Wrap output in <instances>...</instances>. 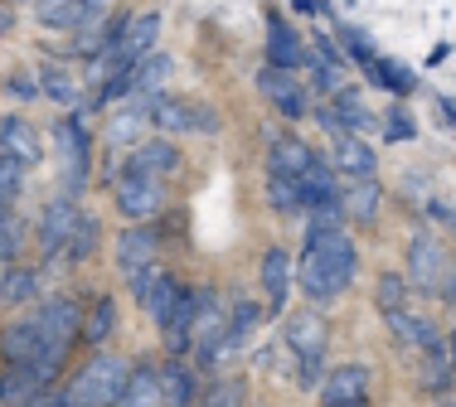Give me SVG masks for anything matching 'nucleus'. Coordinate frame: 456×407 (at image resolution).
Here are the masks:
<instances>
[{
	"instance_id": "nucleus-1",
	"label": "nucleus",
	"mask_w": 456,
	"mask_h": 407,
	"mask_svg": "<svg viewBox=\"0 0 456 407\" xmlns=\"http://www.w3.org/2000/svg\"><path fill=\"white\" fill-rule=\"evenodd\" d=\"M354 267H360V257L345 233H316V238H306V252L297 262V286L311 301H335L354 282Z\"/></svg>"
},
{
	"instance_id": "nucleus-2",
	"label": "nucleus",
	"mask_w": 456,
	"mask_h": 407,
	"mask_svg": "<svg viewBox=\"0 0 456 407\" xmlns=\"http://www.w3.org/2000/svg\"><path fill=\"white\" fill-rule=\"evenodd\" d=\"M126 379H132L126 359H117V355H107V349H97V355L83 363L78 373H73L69 398L78 403V407H117V398L126 393Z\"/></svg>"
},
{
	"instance_id": "nucleus-3",
	"label": "nucleus",
	"mask_w": 456,
	"mask_h": 407,
	"mask_svg": "<svg viewBox=\"0 0 456 407\" xmlns=\"http://www.w3.org/2000/svg\"><path fill=\"white\" fill-rule=\"evenodd\" d=\"M53 141H59V160H63V195L78 199L88 185V126L78 112H69L53 126Z\"/></svg>"
},
{
	"instance_id": "nucleus-4",
	"label": "nucleus",
	"mask_w": 456,
	"mask_h": 407,
	"mask_svg": "<svg viewBox=\"0 0 456 407\" xmlns=\"http://www.w3.org/2000/svg\"><path fill=\"white\" fill-rule=\"evenodd\" d=\"M112 204H117L122 219L146 223V219H156V213L166 209V189H160L156 175H136V170H126V175L112 185Z\"/></svg>"
},
{
	"instance_id": "nucleus-5",
	"label": "nucleus",
	"mask_w": 456,
	"mask_h": 407,
	"mask_svg": "<svg viewBox=\"0 0 456 407\" xmlns=\"http://www.w3.org/2000/svg\"><path fill=\"white\" fill-rule=\"evenodd\" d=\"M287 345L291 355L301 359V383H316L321 373V359H325V320L316 315V310H301V315L287 320Z\"/></svg>"
},
{
	"instance_id": "nucleus-6",
	"label": "nucleus",
	"mask_w": 456,
	"mask_h": 407,
	"mask_svg": "<svg viewBox=\"0 0 456 407\" xmlns=\"http://www.w3.org/2000/svg\"><path fill=\"white\" fill-rule=\"evenodd\" d=\"M156 257H160V233L146 228V223H136L117 238V267H122L126 286H136L146 272H156Z\"/></svg>"
},
{
	"instance_id": "nucleus-7",
	"label": "nucleus",
	"mask_w": 456,
	"mask_h": 407,
	"mask_svg": "<svg viewBox=\"0 0 456 407\" xmlns=\"http://www.w3.org/2000/svg\"><path fill=\"white\" fill-rule=\"evenodd\" d=\"M132 296L141 301V310H146L151 325H166L170 310H175L180 296H184V282H180L175 272H146V276L132 286Z\"/></svg>"
},
{
	"instance_id": "nucleus-8",
	"label": "nucleus",
	"mask_w": 456,
	"mask_h": 407,
	"mask_svg": "<svg viewBox=\"0 0 456 407\" xmlns=\"http://www.w3.org/2000/svg\"><path fill=\"white\" fill-rule=\"evenodd\" d=\"M224 335H228V315L219 310V296L204 291L200 296V320H194V349H190V355L200 359V369H214V363H219Z\"/></svg>"
},
{
	"instance_id": "nucleus-9",
	"label": "nucleus",
	"mask_w": 456,
	"mask_h": 407,
	"mask_svg": "<svg viewBox=\"0 0 456 407\" xmlns=\"http://www.w3.org/2000/svg\"><path fill=\"white\" fill-rule=\"evenodd\" d=\"M146 112L160 132H219V116H214L209 107H194V102H180V98H151Z\"/></svg>"
},
{
	"instance_id": "nucleus-10",
	"label": "nucleus",
	"mask_w": 456,
	"mask_h": 407,
	"mask_svg": "<svg viewBox=\"0 0 456 407\" xmlns=\"http://www.w3.org/2000/svg\"><path fill=\"white\" fill-rule=\"evenodd\" d=\"M78 219H83V209L73 204V195H59L53 204H45V219H39V252H45V257H59L63 248H69Z\"/></svg>"
},
{
	"instance_id": "nucleus-11",
	"label": "nucleus",
	"mask_w": 456,
	"mask_h": 407,
	"mask_svg": "<svg viewBox=\"0 0 456 407\" xmlns=\"http://www.w3.org/2000/svg\"><path fill=\"white\" fill-rule=\"evenodd\" d=\"M442 272H447L442 243L428 238V233H418V238L408 243V286H418V291H437V286H442Z\"/></svg>"
},
{
	"instance_id": "nucleus-12",
	"label": "nucleus",
	"mask_w": 456,
	"mask_h": 407,
	"mask_svg": "<svg viewBox=\"0 0 456 407\" xmlns=\"http://www.w3.org/2000/svg\"><path fill=\"white\" fill-rule=\"evenodd\" d=\"M39 349H45L39 315H20V320H10V325L0 330V359H5V369H15V363H35Z\"/></svg>"
},
{
	"instance_id": "nucleus-13",
	"label": "nucleus",
	"mask_w": 456,
	"mask_h": 407,
	"mask_svg": "<svg viewBox=\"0 0 456 407\" xmlns=\"http://www.w3.org/2000/svg\"><path fill=\"white\" fill-rule=\"evenodd\" d=\"M257 88H263V98L273 102L281 116H301V112H306V88H301L287 68H273V63H267V68L257 73Z\"/></svg>"
},
{
	"instance_id": "nucleus-14",
	"label": "nucleus",
	"mask_w": 456,
	"mask_h": 407,
	"mask_svg": "<svg viewBox=\"0 0 456 407\" xmlns=\"http://www.w3.org/2000/svg\"><path fill=\"white\" fill-rule=\"evenodd\" d=\"M156 39H160V10H136L132 20H126V29H122V53H126V63H146L151 53H156Z\"/></svg>"
},
{
	"instance_id": "nucleus-15",
	"label": "nucleus",
	"mask_w": 456,
	"mask_h": 407,
	"mask_svg": "<svg viewBox=\"0 0 456 407\" xmlns=\"http://www.w3.org/2000/svg\"><path fill=\"white\" fill-rule=\"evenodd\" d=\"M306 44H301V35H297V29H291L287 25V20H281L277 15V10H273V15H267V63H273V68H297V63H306Z\"/></svg>"
},
{
	"instance_id": "nucleus-16",
	"label": "nucleus",
	"mask_w": 456,
	"mask_h": 407,
	"mask_svg": "<svg viewBox=\"0 0 456 407\" xmlns=\"http://www.w3.org/2000/svg\"><path fill=\"white\" fill-rule=\"evenodd\" d=\"M257 282H263V296H267V310L281 315L287 310V296H291V257L281 248H267L263 252V272H257Z\"/></svg>"
},
{
	"instance_id": "nucleus-17",
	"label": "nucleus",
	"mask_w": 456,
	"mask_h": 407,
	"mask_svg": "<svg viewBox=\"0 0 456 407\" xmlns=\"http://www.w3.org/2000/svg\"><path fill=\"white\" fill-rule=\"evenodd\" d=\"M452 379H456V339H437V345L422 349V388L432 398H442L452 388Z\"/></svg>"
},
{
	"instance_id": "nucleus-18",
	"label": "nucleus",
	"mask_w": 456,
	"mask_h": 407,
	"mask_svg": "<svg viewBox=\"0 0 456 407\" xmlns=\"http://www.w3.org/2000/svg\"><path fill=\"white\" fill-rule=\"evenodd\" d=\"M200 296H204V291H190V286H184L180 306L170 310V320L160 325V330H166V349H170V355H184V349H194V320H200Z\"/></svg>"
},
{
	"instance_id": "nucleus-19",
	"label": "nucleus",
	"mask_w": 456,
	"mask_h": 407,
	"mask_svg": "<svg viewBox=\"0 0 456 407\" xmlns=\"http://www.w3.org/2000/svg\"><path fill=\"white\" fill-rule=\"evenodd\" d=\"M374 165H379V156L364 136H350V132L335 136V170L345 180H374Z\"/></svg>"
},
{
	"instance_id": "nucleus-20",
	"label": "nucleus",
	"mask_w": 456,
	"mask_h": 407,
	"mask_svg": "<svg viewBox=\"0 0 456 407\" xmlns=\"http://www.w3.org/2000/svg\"><path fill=\"white\" fill-rule=\"evenodd\" d=\"M311 165H316V151H311L301 136H277V141H273V156H267V170H273V175L301 180Z\"/></svg>"
},
{
	"instance_id": "nucleus-21",
	"label": "nucleus",
	"mask_w": 456,
	"mask_h": 407,
	"mask_svg": "<svg viewBox=\"0 0 456 407\" xmlns=\"http://www.w3.org/2000/svg\"><path fill=\"white\" fill-rule=\"evenodd\" d=\"M126 170H136V175H170V170H180V151L170 141H160V136H151V141H141L132 160H126Z\"/></svg>"
},
{
	"instance_id": "nucleus-22",
	"label": "nucleus",
	"mask_w": 456,
	"mask_h": 407,
	"mask_svg": "<svg viewBox=\"0 0 456 407\" xmlns=\"http://www.w3.org/2000/svg\"><path fill=\"white\" fill-rule=\"evenodd\" d=\"M107 20V0H69L63 10H53V15H45L39 25L45 29H93V25H102Z\"/></svg>"
},
{
	"instance_id": "nucleus-23",
	"label": "nucleus",
	"mask_w": 456,
	"mask_h": 407,
	"mask_svg": "<svg viewBox=\"0 0 456 407\" xmlns=\"http://www.w3.org/2000/svg\"><path fill=\"white\" fill-rule=\"evenodd\" d=\"M117 407H166V393H160V369H156V363H136L132 379H126V393L117 398Z\"/></svg>"
},
{
	"instance_id": "nucleus-24",
	"label": "nucleus",
	"mask_w": 456,
	"mask_h": 407,
	"mask_svg": "<svg viewBox=\"0 0 456 407\" xmlns=\"http://www.w3.org/2000/svg\"><path fill=\"white\" fill-rule=\"evenodd\" d=\"M364 393H369L364 363H340V369H330V379H325V403H364Z\"/></svg>"
},
{
	"instance_id": "nucleus-25",
	"label": "nucleus",
	"mask_w": 456,
	"mask_h": 407,
	"mask_svg": "<svg viewBox=\"0 0 456 407\" xmlns=\"http://www.w3.org/2000/svg\"><path fill=\"white\" fill-rule=\"evenodd\" d=\"M0 151L25 160V165H35L39 160V132L25 122V116H5V122H0Z\"/></svg>"
},
{
	"instance_id": "nucleus-26",
	"label": "nucleus",
	"mask_w": 456,
	"mask_h": 407,
	"mask_svg": "<svg viewBox=\"0 0 456 407\" xmlns=\"http://www.w3.org/2000/svg\"><path fill=\"white\" fill-rule=\"evenodd\" d=\"M160 393H166V407H194L200 388H194V369L180 359L160 363Z\"/></svg>"
},
{
	"instance_id": "nucleus-27",
	"label": "nucleus",
	"mask_w": 456,
	"mask_h": 407,
	"mask_svg": "<svg viewBox=\"0 0 456 407\" xmlns=\"http://www.w3.org/2000/svg\"><path fill=\"white\" fill-rule=\"evenodd\" d=\"M364 78L374 83V88L394 92V98H408V92L418 88V73H412L408 63H398V59H374V63L364 68Z\"/></svg>"
},
{
	"instance_id": "nucleus-28",
	"label": "nucleus",
	"mask_w": 456,
	"mask_h": 407,
	"mask_svg": "<svg viewBox=\"0 0 456 407\" xmlns=\"http://www.w3.org/2000/svg\"><path fill=\"white\" fill-rule=\"evenodd\" d=\"M384 325H388V335L394 339H403V345L412 349H428V345H437V325L432 320H422V315H412V310H394V315H384Z\"/></svg>"
},
{
	"instance_id": "nucleus-29",
	"label": "nucleus",
	"mask_w": 456,
	"mask_h": 407,
	"mask_svg": "<svg viewBox=\"0 0 456 407\" xmlns=\"http://www.w3.org/2000/svg\"><path fill=\"white\" fill-rule=\"evenodd\" d=\"M267 209L281 213V219H291V213L306 209V189H301V180L273 175V170H267Z\"/></svg>"
},
{
	"instance_id": "nucleus-30",
	"label": "nucleus",
	"mask_w": 456,
	"mask_h": 407,
	"mask_svg": "<svg viewBox=\"0 0 456 407\" xmlns=\"http://www.w3.org/2000/svg\"><path fill=\"white\" fill-rule=\"evenodd\" d=\"M379 204H384L379 180H350V189H345V213H350L354 223H374L379 219Z\"/></svg>"
},
{
	"instance_id": "nucleus-31",
	"label": "nucleus",
	"mask_w": 456,
	"mask_h": 407,
	"mask_svg": "<svg viewBox=\"0 0 456 407\" xmlns=\"http://www.w3.org/2000/svg\"><path fill=\"white\" fill-rule=\"evenodd\" d=\"M112 335H117V301H112V296H97L93 310H88V320H83V345L102 349Z\"/></svg>"
},
{
	"instance_id": "nucleus-32",
	"label": "nucleus",
	"mask_w": 456,
	"mask_h": 407,
	"mask_svg": "<svg viewBox=\"0 0 456 407\" xmlns=\"http://www.w3.org/2000/svg\"><path fill=\"white\" fill-rule=\"evenodd\" d=\"M257 320H263V306H257V301H238L233 310H228V335H224L219 359H224V355H233L238 345H248V335L257 330Z\"/></svg>"
},
{
	"instance_id": "nucleus-33",
	"label": "nucleus",
	"mask_w": 456,
	"mask_h": 407,
	"mask_svg": "<svg viewBox=\"0 0 456 407\" xmlns=\"http://www.w3.org/2000/svg\"><path fill=\"white\" fill-rule=\"evenodd\" d=\"M29 296H39V267H10L0 276V306H25Z\"/></svg>"
},
{
	"instance_id": "nucleus-34",
	"label": "nucleus",
	"mask_w": 456,
	"mask_h": 407,
	"mask_svg": "<svg viewBox=\"0 0 456 407\" xmlns=\"http://www.w3.org/2000/svg\"><path fill=\"white\" fill-rule=\"evenodd\" d=\"M301 189H306V209H311V204H325V199H340L345 195V189L335 185V165H325L321 156H316V165L301 175Z\"/></svg>"
},
{
	"instance_id": "nucleus-35",
	"label": "nucleus",
	"mask_w": 456,
	"mask_h": 407,
	"mask_svg": "<svg viewBox=\"0 0 456 407\" xmlns=\"http://www.w3.org/2000/svg\"><path fill=\"white\" fill-rule=\"evenodd\" d=\"M132 78H136V98H160V83L170 78V53H151L146 63H136L132 68Z\"/></svg>"
},
{
	"instance_id": "nucleus-36",
	"label": "nucleus",
	"mask_w": 456,
	"mask_h": 407,
	"mask_svg": "<svg viewBox=\"0 0 456 407\" xmlns=\"http://www.w3.org/2000/svg\"><path fill=\"white\" fill-rule=\"evenodd\" d=\"M141 122H151V112H146V107H122V112H117L112 116V122H107V146H126V141H136V132H141Z\"/></svg>"
},
{
	"instance_id": "nucleus-37",
	"label": "nucleus",
	"mask_w": 456,
	"mask_h": 407,
	"mask_svg": "<svg viewBox=\"0 0 456 407\" xmlns=\"http://www.w3.org/2000/svg\"><path fill=\"white\" fill-rule=\"evenodd\" d=\"M335 112H340L345 132H350V126H354V136L374 126V112H369V107L360 102V92H354V88H340V92H335Z\"/></svg>"
},
{
	"instance_id": "nucleus-38",
	"label": "nucleus",
	"mask_w": 456,
	"mask_h": 407,
	"mask_svg": "<svg viewBox=\"0 0 456 407\" xmlns=\"http://www.w3.org/2000/svg\"><path fill=\"white\" fill-rule=\"evenodd\" d=\"M408 282L398 272H384L379 276V286H374V306H379V315H394V310H408Z\"/></svg>"
},
{
	"instance_id": "nucleus-39",
	"label": "nucleus",
	"mask_w": 456,
	"mask_h": 407,
	"mask_svg": "<svg viewBox=\"0 0 456 407\" xmlns=\"http://www.w3.org/2000/svg\"><path fill=\"white\" fill-rule=\"evenodd\" d=\"M97 233H102V223H97V213L83 209V219H78V228H73V238H69V262H83V257H93L97 248Z\"/></svg>"
},
{
	"instance_id": "nucleus-40",
	"label": "nucleus",
	"mask_w": 456,
	"mask_h": 407,
	"mask_svg": "<svg viewBox=\"0 0 456 407\" xmlns=\"http://www.w3.org/2000/svg\"><path fill=\"white\" fill-rule=\"evenodd\" d=\"M20 243H25V228H20L15 209H10V204H0V262H10V257L20 252Z\"/></svg>"
},
{
	"instance_id": "nucleus-41",
	"label": "nucleus",
	"mask_w": 456,
	"mask_h": 407,
	"mask_svg": "<svg viewBox=\"0 0 456 407\" xmlns=\"http://www.w3.org/2000/svg\"><path fill=\"white\" fill-rule=\"evenodd\" d=\"M20 189H25V160H15V156L0 151V204H10Z\"/></svg>"
},
{
	"instance_id": "nucleus-42",
	"label": "nucleus",
	"mask_w": 456,
	"mask_h": 407,
	"mask_svg": "<svg viewBox=\"0 0 456 407\" xmlns=\"http://www.w3.org/2000/svg\"><path fill=\"white\" fill-rule=\"evenodd\" d=\"M39 88H45V98H53V102H63V107H78V88H73V78H69V73H59V68H45V78H39Z\"/></svg>"
},
{
	"instance_id": "nucleus-43",
	"label": "nucleus",
	"mask_w": 456,
	"mask_h": 407,
	"mask_svg": "<svg viewBox=\"0 0 456 407\" xmlns=\"http://www.w3.org/2000/svg\"><path fill=\"white\" fill-rule=\"evenodd\" d=\"M340 44H345V53H350V59L360 63V68H369V63L379 59V53H374V39H369L364 29H354V25H350V29H340Z\"/></svg>"
},
{
	"instance_id": "nucleus-44",
	"label": "nucleus",
	"mask_w": 456,
	"mask_h": 407,
	"mask_svg": "<svg viewBox=\"0 0 456 407\" xmlns=\"http://www.w3.org/2000/svg\"><path fill=\"white\" fill-rule=\"evenodd\" d=\"M238 398H243L238 379H219V383H214V388L200 398V407H238Z\"/></svg>"
},
{
	"instance_id": "nucleus-45",
	"label": "nucleus",
	"mask_w": 456,
	"mask_h": 407,
	"mask_svg": "<svg viewBox=\"0 0 456 407\" xmlns=\"http://www.w3.org/2000/svg\"><path fill=\"white\" fill-rule=\"evenodd\" d=\"M384 136L388 141H412V136H418V122H412L408 112H388L384 116Z\"/></svg>"
},
{
	"instance_id": "nucleus-46",
	"label": "nucleus",
	"mask_w": 456,
	"mask_h": 407,
	"mask_svg": "<svg viewBox=\"0 0 456 407\" xmlns=\"http://www.w3.org/2000/svg\"><path fill=\"white\" fill-rule=\"evenodd\" d=\"M291 10H301V15H330L325 0H291Z\"/></svg>"
},
{
	"instance_id": "nucleus-47",
	"label": "nucleus",
	"mask_w": 456,
	"mask_h": 407,
	"mask_svg": "<svg viewBox=\"0 0 456 407\" xmlns=\"http://www.w3.org/2000/svg\"><path fill=\"white\" fill-rule=\"evenodd\" d=\"M63 5H69V0H35V15L45 20V15H53V10H63Z\"/></svg>"
},
{
	"instance_id": "nucleus-48",
	"label": "nucleus",
	"mask_w": 456,
	"mask_h": 407,
	"mask_svg": "<svg viewBox=\"0 0 456 407\" xmlns=\"http://www.w3.org/2000/svg\"><path fill=\"white\" fill-rule=\"evenodd\" d=\"M10 92H15V98H35V83H29V78H15V83H10Z\"/></svg>"
},
{
	"instance_id": "nucleus-49",
	"label": "nucleus",
	"mask_w": 456,
	"mask_h": 407,
	"mask_svg": "<svg viewBox=\"0 0 456 407\" xmlns=\"http://www.w3.org/2000/svg\"><path fill=\"white\" fill-rule=\"evenodd\" d=\"M53 398H59V393H39V398H29V403H20V407H53Z\"/></svg>"
},
{
	"instance_id": "nucleus-50",
	"label": "nucleus",
	"mask_w": 456,
	"mask_h": 407,
	"mask_svg": "<svg viewBox=\"0 0 456 407\" xmlns=\"http://www.w3.org/2000/svg\"><path fill=\"white\" fill-rule=\"evenodd\" d=\"M452 53V44H432V53H428V63H442Z\"/></svg>"
},
{
	"instance_id": "nucleus-51",
	"label": "nucleus",
	"mask_w": 456,
	"mask_h": 407,
	"mask_svg": "<svg viewBox=\"0 0 456 407\" xmlns=\"http://www.w3.org/2000/svg\"><path fill=\"white\" fill-rule=\"evenodd\" d=\"M53 407H78V403H73V398H69V388H63L59 398H53Z\"/></svg>"
},
{
	"instance_id": "nucleus-52",
	"label": "nucleus",
	"mask_w": 456,
	"mask_h": 407,
	"mask_svg": "<svg viewBox=\"0 0 456 407\" xmlns=\"http://www.w3.org/2000/svg\"><path fill=\"white\" fill-rule=\"evenodd\" d=\"M321 407H364V403H321Z\"/></svg>"
},
{
	"instance_id": "nucleus-53",
	"label": "nucleus",
	"mask_w": 456,
	"mask_h": 407,
	"mask_svg": "<svg viewBox=\"0 0 456 407\" xmlns=\"http://www.w3.org/2000/svg\"><path fill=\"white\" fill-rule=\"evenodd\" d=\"M437 407H456V403H437Z\"/></svg>"
}]
</instances>
